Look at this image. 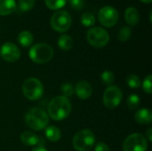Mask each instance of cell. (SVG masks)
I'll return each instance as SVG.
<instances>
[{
    "label": "cell",
    "instance_id": "obj_4",
    "mask_svg": "<svg viewBox=\"0 0 152 151\" xmlns=\"http://www.w3.org/2000/svg\"><path fill=\"white\" fill-rule=\"evenodd\" d=\"M95 143V135L90 129L77 132L72 141L74 149L77 151H89Z\"/></svg>",
    "mask_w": 152,
    "mask_h": 151
},
{
    "label": "cell",
    "instance_id": "obj_30",
    "mask_svg": "<svg viewBox=\"0 0 152 151\" xmlns=\"http://www.w3.org/2000/svg\"><path fill=\"white\" fill-rule=\"evenodd\" d=\"M94 151H110V150L109 146H108L106 143H104V142H98V143L95 145Z\"/></svg>",
    "mask_w": 152,
    "mask_h": 151
},
{
    "label": "cell",
    "instance_id": "obj_17",
    "mask_svg": "<svg viewBox=\"0 0 152 151\" xmlns=\"http://www.w3.org/2000/svg\"><path fill=\"white\" fill-rule=\"evenodd\" d=\"M45 135L47 140L53 142H57L61 138V130L54 125H51L48 127H45Z\"/></svg>",
    "mask_w": 152,
    "mask_h": 151
},
{
    "label": "cell",
    "instance_id": "obj_6",
    "mask_svg": "<svg viewBox=\"0 0 152 151\" xmlns=\"http://www.w3.org/2000/svg\"><path fill=\"white\" fill-rule=\"evenodd\" d=\"M86 40L93 47L102 48L109 43L110 35L106 29L101 27H94L87 31Z\"/></svg>",
    "mask_w": 152,
    "mask_h": 151
},
{
    "label": "cell",
    "instance_id": "obj_15",
    "mask_svg": "<svg viewBox=\"0 0 152 151\" xmlns=\"http://www.w3.org/2000/svg\"><path fill=\"white\" fill-rule=\"evenodd\" d=\"M20 141L26 146H36L40 142L39 137L30 131L23 132L20 135Z\"/></svg>",
    "mask_w": 152,
    "mask_h": 151
},
{
    "label": "cell",
    "instance_id": "obj_9",
    "mask_svg": "<svg viewBox=\"0 0 152 151\" xmlns=\"http://www.w3.org/2000/svg\"><path fill=\"white\" fill-rule=\"evenodd\" d=\"M71 26V17L66 11L55 12L51 18V27L59 33H64Z\"/></svg>",
    "mask_w": 152,
    "mask_h": 151
},
{
    "label": "cell",
    "instance_id": "obj_21",
    "mask_svg": "<svg viewBox=\"0 0 152 151\" xmlns=\"http://www.w3.org/2000/svg\"><path fill=\"white\" fill-rule=\"evenodd\" d=\"M81 23L85 27H92L95 24V17L92 12H84L81 16Z\"/></svg>",
    "mask_w": 152,
    "mask_h": 151
},
{
    "label": "cell",
    "instance_id": "obj_23",
    "mask_svg": "<svg viewBox=\"0 0 152 151\" xmlns=\"http://www.w3.org/2000/svg\"><path fill=\"white\" fill-rule=\"evenodd\" d=\"M141 103V100L140 97L136 94H131L128 96L127 100H126V104L127 107L131 109V110H134L136 109L139 108Z\"/></svg>",
    "mask_w": 152,
    "mask_h": 151
},
{
    "label": "cell",
    "instance_id": "obj_11",
    "mask_svg": "<svg viewBox=\"0 0 152 151\" xmlns=\"http://www.w3.org/2000/svg\"><path fill=\"white\" fill-rule=\"evenodd\" d=\"M0 55L5 61L15 62L20 57V51L15 44L6 42L0 47Z\"/></svg>",
    "mask_w": 152,
    "mask_h": 151
},
{
    "label": "cell",
    "instance_id": "obj_12",
    "mask_svg": "<svg viewBox=\"0 0 152 151\" xmlns=\"http://www.w3.org/2000/svg\"><path fill=\"white\" fill-rule=\"evenodd\" d=\"M75 93L80 100H87L93 93V87L90 83L86 80H81L75 85Z\"/></svg>",
    "mask_w": 152,
    "mask_h": 151
},
{
    "label": "cell",
    "instance_id": "obj_10",
    "mask_svg": "<svg viewBox=\"0 0 152 151\" xmlns=\"http://www.w3.org/2000/svg\"><path fill=\"white\" fill-rule=\"evenodd\" d=\"M98 19L102 26L106 28H111L115 26L118 20V12L112 6H103L99 11Z\"/></svg>",
    "mask_w": 152,
    "mask_h": 151
},
{
    "label": "cell",
    "instance_id": "obj_32",
    "mask_svg": "<svg viewBox=\"0 0 152 151\" xmlns=\"http://www.w3.org/2000/svg\"><path fill=\"white\" fill-rule=\"evenodd\" d=\"M32 151H48L45 148L42 147V146H38L37 148H35L34 150H32Z\"/></svg>",
    "mask_w": 152,
    "mask_h": 151
},
{
    "label": "cell",
    "instance_id": "obj_28",
    "mask_svg": "<svg viewBox=\"0 0 152 151\" xmlns=\"http://www.w3.org/2000/svg\"><path fill=\"white\" fill-rule=\"evenodd\" d=\"M152 76L151 75H149L142 82V89L143 91L148 93V94H151V88H152Z\"/></svg>",
    "mask_w": 152,
    "mask_h": 151
},
{
    "label": "cell",
    "instance_id": "obj_22",
    "mask_svg": "<svg viewBox=\"0 0 152 151\" xmlns=\"http://www.w3.org/2000/svg\"><path fill=\"white\" fill-rule=\"evenodd\" d=\"M132 36V30L129 27L124 26L120 28V30L118 33V38L121 42H126L128 41Z\"/></svg>",
    "mask_w": 152,
    "mask_h": 151
},
{
    "label": "cell",
    "instance_id": "obj_26",
    "mask_svg": "<svg viewBox=\"0 0 152 151\" xmlns=\"http://www.w3.org/2000/svg\"><path fill=\"white\" fill-rule=\"evenodd\" d=\"M35 5V0H19L18 7L22 12L30 11Z\"/></svg>",
    "mask_w": 152,
    "mask_h": 151
},
{
    "label": "cell",
    "instance_id": "obj_19",
    "mask_svg": "<svg viewBox=\"0 0 152 151\" xmlns=\"http://www.w3.org/2000/svg\"><path fill=\"white\" fill-rule=\"evenodd\" d=\"M58 46L63 51H69L73 47V39L70 36L63 34L58 38Z\"/></svg>",
    "mask_w": 152,
    "mask_h": 151
},
{
    "label": "cell",
    "instance_id": "obj_8",
    "mask_svg": "<svg viewBox=\"0 0 152 151\" xmlns=\"http://www.w3.org/2000/svg\"><path fill=\"white\" fill-rule=\"evenodd\" d=\"M148 141L142 133H133L126 137L123 143L124 151H147Z\"/></svg>",
    "mask_w": 152,
    "mask_h": 151
},
{
    "label": "cell",
    "instance_id": "obj_13",
    "mask_svg": "<svg viewBox=\"0 0 152 151\" xmlns=\"http://www.w3.org/2000/svg\"><path fill=\"white\" fill-rule=\"evenodd\" d=\"M134 118L140 125H151L152 122L151 110L149 109H141L135 113Z\"/></svg>",
    "mask_w": 152,
    "mask_h": 151
},
{
    "label": "cell",
    "instance_id": "obj_16",
    "mask_svg": "<svg viewBox=\"0 0 152 151\" xmlns=\"http://www.w3.org/2000/svg\"><path fill=\"white\" fill-rule=\"evenodd\" d=\"M16 7L15 0H0V15H9L16 10Z\"/></svg>",
    "mask_w": 152,
    "mask_h": 151
},
{
    "label": "cell",
    "instance_id": "obj_33",
    "mask_svg": "<svg viewBox=\"0 0 152 151\" xmlns=\"http://www.w3.org/2000/svg\"><path fill=\"white\" fill-rule=\"evenodd\" d=\"M141 1L143 3H146V4H150V3H151L152 0H141Z\"/></svg>",
    "mask_w": 152,
    "mask_h": 151
},
{
    "label": "cell",
    "instance_id": "obj_27",
    "mask_svg": "<svg viewBox=\"0 0 152 151\" xmlns=\"http://www.w3.org/2000/svg\"><path fill=\"white\" fill-rule=\"evenodd\" d=\"M61 93H63V96L66 98L71 97L74 93V87L70 83H64L61 87Z\"/></svg>",
    "mask_w": 152,
    "mask_h": 151
},
{
    "label": "cell",
    "instance_id": "obj_14",
    "mask_svg": "<svg viewBox=\"0 0 152 151\" xmlns=\"http://www.w3.org/2000/svg\"><path fill=\"white\" fill-rule=\"evenodd\" d=\"M125 19L128 25L136 26L140 21V14L135 7H128L125 12Z\"/></svg>",
    "mask_w": 152,
    "mask_h": 151
},
{
    "label": "cell",
    "instance_id": "obj_18",
    "mask_svg": "<svg viewBox=\"0 0 152 151\" xmlns=\"http://www.w3.org/2000/svg\"><path fill=\"white\" fill-rule=\"evenodd\" d=\"M17 40H18V43L22 47H28L33 43L34 37H33V35L31 32H29L28 30H24V31H21L18 35Z\"/></svg>",
    "mask_w": 152,
    "mask_h": 151
},
{
    "label": "cell",
    "instance_id": "obj_34",
    "mask_svg": "<svg viewBox=\"0 0 152 151\" xmlns=\"http://www.w3.org/2000/svg\"><path fill=\"white\" fill-rule=\"evenodd\" d=\"M150 21L151 22V12H150Z\"/></svg>",
    "mask_w": 152,
    "mask_h": 151
},
{
    "label": "cell",
    "instance_id": "obj_31",
    "mask_svg": "<svg viewBox=\"0 0 152 151\" xmlns=\"http://www.w3.org/2000/svg\"><path fill=\"white\" fill-rule=\"evenodd\" d=\"M146 140L149 141V142H152V129L151 128H149L146 132V136H145Z\"/></svg>",
    "mask_w": 152,
    "mask_h": 151
},
{
    "label": "cell",
    "instance_id": "obj_29",
    "mask_svg": "<svg viewBox=\"0 0 152 151\" xmlns=\"http://www.w3.org/2000/svg\"><path fill=\"white\" fill-rule=\"evenodd\" d=\"M69 3L73 9L77 11L83 10L86 5L85 0H69Z\"/></svg>",
    "mask_w": 152,
    "mask_h": 151
},
{
    "label": "cell",
    "instance_id": "obj_24",
    "mask_svg": "<svg viewBox=\"0 0 152 151\" xmlns=\"http://www.w3.org/2000/svg\"><path fill=\"white\" fill-rule=\"evenodd\" d=\"M126 84L130 88H133V89L139 88L142 85V82H141L140 77L137 75H134V74L129 75L126 77Z\"/></svg>",
    "mask_w": 152,
    "mask_h": 151
},
{
    "label": "cell",
    "instance_id": "obj_3",
    "mask_svg": "<svg viewBox=\"0 0 152 151\" xmlns=\"http://www.w3.org/2000/svg\"><path fill=\"white\" fill-rule=\"evenodd\" d=\"M30 60L37 64H45L49 62L53 57V49L45 43L34 44L28 52Z\"/></svg>",
    "mask_w": 152,
    "mask_h": 151
},
{
    "label": "cell",
    "instance_id": "obj_5",
    "mask_svg": "<svg viewBox=\"0 0 152 151\" xmlns=\"http://www.w3.org/2000/svg\"><path fill=\"white\" fill-rule=\"evenodd\" d=\"M22 93L29 101L39 100L44 93V86L41 81L36 77H28L22 84Z\"/></svg>",
    "mask_w": 152,
    "mask_h": 151
},
{
    "label": "cell",
    "instance_id": "obj_7",
    "mask_svg": "<svg viewBox=\"0 0 152 151\" xmlns=\"http://www.w3.org/2000/svg\"><path fill=\"white\" fill-rule=\"evenodd\" d=\"M123 99V93L120 88L117 85H110L106 88L103 93L102 101L104 106L109 109H116Z\"/></svg>",
    "mask_w": 152,
    "mask_h": 151
},
{
    "label": "cell",
    "instance_id": "obj_2",
    "mask_svg": "<svg viewBox=\"0 0 152 151\" xmlns=\"http://www.w3.org/2000/svg\"><path fill=\"white\" fill-rule=\"evenodd\" d=\"M49 122L47 113L40 108H32L25 114V123L30 129L34 131H41L45 129Z\"/></svg>",
    "mask_w": 152,
    "mask_h": 151
},
{
    "label": "cell",
    "instance_id": "obj_1",
    "mask_svg": "<svg viewBox=\"0 0 152 151\" xmlns=\"http://www.w3.org/2000/svg\"><path fill=\"white\" fill-rule=\"evenodd\" d=\"M71 109L72 105L68 98L56 96L48 104L47 115L54 121H61L69 116Z\"/></svg>",
    "mask_w": 152,
    "mask_h": 151
},
{
    "label": "cell",
    "instance_id": "obj_25",
    "mask_svg": "<svg viewBox=\"0 0 152 151\" xmlns=\"http://www.w3.org/2000/svg\"><path fill=\"white\" fill-rule=\"evenodd\" d=\"M45 3L49 9L59 10L66 4L67 0H45Z\"/></svg>",
    "mask_w": 152,
    "mask_h": 151
},
{
    "label": "cell",
    "instance_id": "obj_20",
    "mask_svg": "<svg viewBox=\"0 0 152 151\" xmlns=\"http://www.w3.org/2000/svg\"><path fill=\"white\" fill-rule=\"evenodd\" d=\"M101 81L105 85H108V86L112 85L113 82L115 81V76L113 72L110 70H104L101 74Z\"/></svg>",
    "mask_w": 152,
    "mask_h": 151
}]
</instances>
